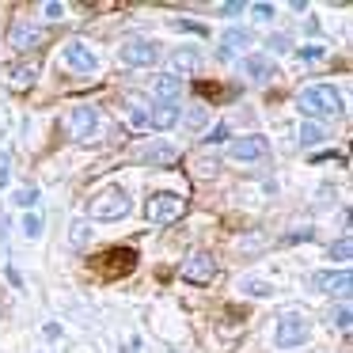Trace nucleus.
I'll list each match as a JSON object with an SVG mask.
<instances>
[{
	"instance_id": "c756f323",
	"label": "nucleus",
	"mask_w": 353,
	"mask_h": 353,
	"mask_svg": "<svg viewBox=\"0 0 353 353\" xmlns=\"http://www.w3.org/2000/svg\"><path fill=\"white\" fill-rule=\"evenodd\" d=\"M296 57H300V61H323V57H327V46H319V42H312V46H300Z\"/></svg>"
},
{
	"instance_id": "7ed1b4c3",
	"label": "nucleus",
	"mask_w": 353,
	"mask_h": 353,
	"mask_svg": "<svg viewBox=\"0 0 353 353\" xmlns=\"http://www.w3.org/2000/svg\"><path fill=\"white\" fill-rule=\"evenodd\" d=\"M160 57H163V54H160V42L141 39V34H133V39H122V46H118V61L130 65V69H152Z\"/></svg>"
},
{
	"instance_id": "a211bd4d",
	"label": "nucleus",
	"mask_w": 353,
	"mask_h": 353,
	"mask_svg": "<svg viewBox=\"0 0 353 353\" xmlns=\"http://www.w3.org/2000/svg\"><path fill=\"white\" fill-rule=\"evenodd\" d=\"M239 65H243V72L254 80V84H266V80L274 77V61H270L266 54H247Z\"/></svg>"
},
{
	"instance_id": "6ab92c4d",
	"label": "nucleus",
	"mask_w": 353,
	"mask_h": 353,
	"mask_svg": "<svg viewBox=\"0 0 353 353\" xmlns=\"http://www.w3.org/2000/svg\"><path fill=\"white\" fill-rule=\"evenodd\" d=\"M34 77H39V65H34V61H19V65H12V69H8V84H12V92H27V88L34 84Z\"/></svg>"
},
{
	"instance_id": "4c0bfd02",
	"label": "nucleus",
	"mask_w": 353,
	"mask_h": 353,
	"mask_svg": "<svg viewBox=\"0 0 353 353\" xmlns=\"http://www.w3.org/2000/svg\"><path fill=\"white\" fill-rule=\"evenodd\" d=\"M42 334H46V338H61V323H46V327H42Z\"/></svg>"
},
{
	"instance_id": "58836bf2",
	"label": "nucleus",
	"mask_w": 353,
	"mask_h": 353,
	"mask_svg": "<svg viewBox=\"0 0 353 353\" xmlns=\"http://www.w3.org/2000/svg\"><path fill=\"white\" fill-rule=\"evenodd\" d=\"M8 281L16 285V289H23V277H19V270H12V266H8Z\"/></svg>"
},
{
	"instance_id": "393cba45",
	"label": "nucleus",
	"mask_w": 353,
	"mask_h": 353,
	"mask_svg": "<svg viewBox=\"0 0 353 353\" xmlns=\"http://www.w3.org/2000/svg\"><path fill=\"white\" fill-rule=\"evenodd\" d=\"M12 205H19V209L31 213V209L39 205V186H19V190L12 194Z\"/></svg>"
},
{
	"instance_id": "c85d7f7f",
	"label": "nucleus",
	"mask_w": 353,
	"mask_h": 353,
	"mask_svg": "<svg viewBox=\"0 0 353 353\" xmlns=\"http://www.w3.org/2000/svg\"><path fill=\"white\" fill-rule=\"evenodd\" d=\"M266 50H274V54H289V50H292V39H289L285 31H277V34H270V39H266Z\"/></svg>"
},
{
	"instance_id": "4be33fe9",
	"label": "nucleus",
	"mask_w": 353,
	"mask_h": 353,
	"mask_svg": "<svg viewBox=\"0 0 353 353\" xmlns=\"http://www.w3.org/2000/svg\"><path fill=\"white\" fill-rule=\"evenodd\" d=\"M69 247H72V251H88V247H92V224H88V221H72L69 224Z\"/></svg>"
},
{
	"instance_id": "f3484780",
	"label": "nucleus",
	"mask_w": 353,
	"mask_h": 353,
	"mask_svg": "<svg viewBox=\"0 0 353 353\" xmlns=\"http://www.w3.org/2000/svg\"><path fill=\"white\" fill-rule=\"evenodd\" d=\"M122 110L130 114V125H133V130H148V103L141 99L137 92H125V95H122Z\"/></svg>"
},
{
	"instance_id": "a878e982",
	"label": "nucleus",
	"mask_w": 353,
	"mask_h": 353,
	"mask_svg": "<svg viewBox=\"0 0 353 353\" xmlns=\"http://www.w3.org/2000/svg\"><path fill=\"white\" fill-rule=\"evenodd\" d=\"M350 304H338V307H330V315H327V323L330 327H338V330H350Z\"/></svg>"
},
{
	"instance_id": "f8f14e48",
	"label": "nucleus",
	"mask_w": 353,
	"mask_h": 353,
	"mask_svg": "<svg viewBox=\"0 0 353 353\" xmlns=\"http://www.w3.org/2000/svg\"><path fill=\"white\" fill-rule=\"evenodd\" d=\"M141 163H148V168H175L179 163V148L171 145V141H148V145H141L137 152Z\"/></svg>"
},
{
	"instance_id": "2eb2a0df",
	"label": "nucleus",
	"mask_w": 353,
	"mask_h": 353,
	"mask_svg": "<svg viewBox=\"0 0 353 353\" xmlns=\"http://www.w3.org/2000/svg\"><path fill=\"white\" fill-rule=\"evenodd\" d=\"M179 122H183L186 133H201V130L209 125V107H205L201 99L186 103V110H179Z\"/></svg>"
},
{
	"instance_id": "9b49d317",
	"label": "nucleus",
	"mask_w": 353,
	"mask_h": 353,
	"mask_svg": "<svg viewBox=\"0 0 353 353\" xmlns=\"http://www.w3.org/2000/svg\"><path fill=\"white\" fill-rule=\"evenodd\" d=\"M42 27L39 23H31V19H16V23L8 27V50H16V54H31V50H39L42 46Z\"/></svg>"
},
{
	"instance_id": "f704fd0d",
	"label": "nucleus",
	"mask_w": 353,
	"mask_h": 353,
	"mask_svg": "<svg viewBox=\"0 0 353 353\" xmlns=\"http://www.w3.org/2000/svg\"><path fill=\"white\" fill-rule=\"evenodd\" d=\"M171 27H175V31H194V34H205V27L190 23V19H171Z\"/></svg>"
},
{
	"instance_id": "b1692460",
	"label": "nucleus",
	"mask_w": 353,
	"mask_h": 353,
	"mask_svg": "<svg viewBox=\"0 0 353 353\" xmlns=\"http://www.w3.org/2000/svg\"><path fill=\"white\" fill-rule=\"evenodd\" d=\"M327 141V130H323L319 122H300V145L304 148H315V145H323Z\"/></svg>"
},
{
	"instance_id": "e433bc0d",
	"label": "nucleus",
	"mask_w": 353,
	"mask_h": 353,
	"mask_svg": "<svg viewBox=\"0 0 353 353\" xmlns=\"http://www.w3.org/2000/svg\"><path fill=\"white\" fill-rule=\"evenodd\" d=\"M216 12H221V16H243V4H221Z\"/></svg>"
},
{
	"instance_id": "a19ab883",
	"label": "nucleus",
	"mask_w": 353,
	"mask_h": 353,
	"mask_svg": "<svg viewBox=\"0 0 353 353\" xmlns=\"http://www.w3.org/2000/svg\"><path fill=\"white\" fill-rule=\"evenodd\" d=\"M8 239V216H0V243Z\"/></svg>"
},
{
	"instance_id": "f257e3e1",
	"label": "nucleus",
	"mask_w": 353,
	"mask_h": 353,
	"mask_svg": "<svg viewBox=\"0 0 353 353\" xmlns=\"http://www.w3.org/2000/svg\"><path fill=\"white\" fill-rule=\"evenodd\" d=\"M296 107H300V114H304V122L334 118V114H342V95L334 92V84H312L296 95Z\"/></svg>"
},
{
	"instance_id": "20e7f679",
	"label": "nucleus",
	"mask_w": 353,
	"mask_h": 353,
	"mask_svg": "<svg viewBox=\"0 0 353 353\" xmlns=\"http://www.w3.org/2000/svg\"><path fill=\"white\" fill-rule=\"evenodd\" d=\"M307 338H312V323H307V315H281L274 327V345L277 350H296V345H304Z\"/></svg>"
},
{
	"instance_id": "f03ea898",
	"label": "nucleus",
	"mask_w": 353,
	"mask_h": 353,
	"mask_svg": "<svg viewBox=\"0 0 353 353\" xmlns=\"http://www.w3.org/2000/svg\"><path fill=\"white\" fill-rule=\"evenodd\" d=\"M130 213V194L122 186H107L88 201V224L92 221H122Z\"/></svg>"
},
{
	"instance_id": "473e14b6",
	"label": "nucleus",
	"mask_w": 353,
	"mask_h": 353,
	"mask_svg": "<svg viewBox=\"0 0 353 353\" xmlns=\"http://www.w3.org/2000/svg\"><path fill=\"white\" fill-rule=\"evenodd\" d=\"M300 239H304V243H307V239H315V232H312V228H292L289 236H281V239H277V243H300Z\"/></svg>"
},
{
	"instance_id": "39448f33",
	"label": "nucleus",
	"mask_w": 353,
	"mask_h": 353,
	"mask_svg": "<svg viewBox=\"0 0 353 353\" xmlns=\"http://www.w3.org/2000/svg\"><path fill=\"white\" fill-rule=\"evenodd\" d=\"M186 213V198L183 194H171V190H160V194H148L145 201V216L152 224H171Z\"/></svg>"
},
{
	"instance_id": "dca6fc26",
	"label": "nucleus",
	"mask_w": 353,
	"mask_h": 353,
	"mask_svg": "<svg viewBox=\"0 0 353 353\" xmlns=\"http://www.w3.org/2000/svg\"><path fill=\"white\" fill-rule=\"evenodd\" d=\"M179 95H183V80H179V77H171V72L152 77V99L156 103H175Z\"/></svg>"
},
{
	"instance_id": "5701e85b",
	"label": "nucleus",
	"mask_w": 353,
	"mask_h": 353,
	"mask_svg": "<svg viewBox=\"0 0 353 353\" xmlns=\"http://www.w3.org/2000/svg\"><path fill=\"white\" fill-rule=\"evenodd\" d=\"M228 141H232V125H228V122H216L213 130L205 133V141H201V148H205V152H213L216 145H228Z\"/></svg>"
},
{
	"instance_id": "6e6552de",
	"label": "nucleus",
	"mask_w": 353,
	"mask_h": 353,
	"mask_svg": "<svg viewBox=\"0 0 353 353\" xmlns=\"http://www.w3.org/2000/svg\"><path fill=\"white\" fill-rule=\"evenodd\" d=\"M228 156L236 163H254V160H266L270 156V141L262 133H247V137H232L228 141Z\"/></svg>"
},
{
	"instance_id": "ea45409f",
	"label": "nucleus",
	"mask_w": 353,
	"mask_h": 353,
	"mask_svg": "<svg viewBox=\"0 0 353 353\" xmlns=\"http://www.w3.org/2000/svg\"><path fill=\"white\" fill-rule=\"evenodd\" d=\"M289 8H292V12H296V16H307V4H304V0H292Z\"/></svg>"
},
{
	"instance_id": "ddd939ff",
	"label": "nucleus",
	"mask_w": 353,
	"mask_h": 353,
	"mask_svg": "<svg viewBox=\"0 0 353 353\" xmlns=\"http://www.w3.org/2000/svg\"><path fill=\"white\" fill-rule=\"evenodd\" d=\"M251 42H254V34L247 31V27H228V31L221 34V50H216V57H221V61H232V54L247 50Z\"/></svg>"
},
{
	"instance_id": "9d476101",
	"label": "nucleus",
	"mask_w": 353,
	"mask_h": 353,
	"mask_svg": "<svg viewBox=\"0 0 353 353\" xmlns=\"http://www.w3.org/2000/svg\"><path fill=\"white\" fill-rule=\"evenodd\" d=\"M307 285H312L315 292H330V296H338L345 304V300H350V289H353V274L350 270H338V274L334 270H319V274H312Z\"/></svg>"
},
{
	"instance_id": "bb28decb",
	"label": "nucleus",
	"mask_w": 353,
	"mask_h": 353,
	"mask_svg": "<svg viewBox=\"0 0 353 353\" xmlns=\"http://www.w3.org/2000/svg\"><path fill=\"white\" fill-rule=\"evenodd\" d=\"M350 254H353V239L350 236H342L338 243H330V259L334 262H350Z\"/></svg>"
},
{
	"instance_id": "c9c22d12",
	"label": "nucleus",
	"mask_w": 353,
	"mask_h": 353,
	"mask_svg": "<svg viewBox=\"0 0 353 353\" xmlns=\"http://www.w3.org/2000/svg\"><path fill=\"white\" fill-rule=\"evenodd\" d=\"M8 179H12V168H8V156H0V190L8 186Z\"/></svg>"
},
{
	"instance_id": "423d86ee",
	"label": "nucleus",
	"mask_w": 353,
	"mask_h": 353,
	"mask_svg": "<svg viewBox=\"0 0 353 353\" xmlns=\"http://www.w3.org/2000/svg\"><path fill=\"white\" fill-rule=\"evenodd\" d=\"M179 277H183L186 285H213L216 277V259L209 251H190L183 259V266H179Z\"/></svg>"
},
{
	"instance_id": "cd10ccee",
	"label": "nucleus",
	"mask_w": 353,
	"mask_h": 353,
	"mask_svg": "<svg viewBox=\"0 0 353 353\" xmlns=\"http://www.w3.org/2000/svg\"><path fill=\"white\" fill-rule=\"evenodd\" d=\"M262 247H266V236H239L236 239V251H243V254H254Z\"/></svg>"
},
{
	"instance_id": "412c9836",
	"label": "nucleus",
	"mask_w": 353,
	"mask_h": 353,
	"mask_svg": "<svg viewBox=\"0 0 353 353\" xmlns=\"http://www.w3.org/2000/svg\"><path fill=\"white\" fill-rule=\"evenodd\" d=\"M236 292L254 296V300H266V296H274V285L262 281V277H239V281H236Z\"/></svg>"
},
{
	"instance_id": "1a4fd4ad",
	"label": "nucleus",
	"mask_w": 353,
	"mask_h": 353,
	"mask_svg": "<svg viewBox=\"0 0 353 353\" xmlns=\"http://www.w3.org/2000/svg\"><path fill=\"white\" fill-rule=\"evenodd\" d=\"M69 133H72V141H80V145H92L95 133H99V110L88 107V103L72 107V114H69Z\"/></svg>"
},
{
	"instance_id": "72a5a7b5",
	"label": "nucleus",
	"mask_w": 353,
	"mask_h": 353,
	"mask_svg": "<svg viewBox=\"0 0 353 353\" xmlns=\"http://www.w3.org/2000/svg\"><path fill=\"white\" fill-rule=\"evenodd\" d=\"M42 16L61 19V16H65V4H57V0H46V4H42Z\"/></svg>"
},
{
	"instance_id": "4468645a",
	"label": "nucleus",
	"mask_w": 353,
	"mask_h": 353,
	"mask_svg": "<svg viewBox=\"0 0 353 353\" xmlns=\"http://www.w3.org/2000/svg\"><path fill=\"white\" fill-rule=\"evenodd\" d=\"M179 125V103H148V130H175Z\"/></svg>"
},
{
	"instance_id": "7c9ffc66",
	"label": "nucleus",
	"mask_w": 353,
	"mask_h": 353,
	"mask_svg": "<svg viewBox=\"0 0 353 353\" xmlns=\"http://www.w3.org/2000/svg\"><path fill=\"white\" fill-rule=\"evenodd\" d=\"M23 236H27V239H39V236H42V216H39V213H27V216H23Z\"/></svg>"
},
{
	"instance_id": "2f4dec72",
	"label": "nucleus",
	"mask_w": 353,
	"mask_h": 353,
	"mask_svg": "<svg viewBox=\"0 0 353 353\" xmlns=\"http://www.w3.org/2000/svg\"><path fill=\"white\" fill-rule=\"evenodd\" d=\"M251 16L262 19V23H270V19H277V8H274V4H266V0H259V4H251Z\"/></svg>"
},
{
	"instance_id": "aec40b11",
	"label": "nucleus",
	"mask_w": 353,
	"mask_h": 353,
	"mask_svg": "<svg viewBox=\"0 0 353 353\" xmlns=\"http://www.w3.org/2000/svg\"><path fill=\"white\" fill-rule=\"evenodd\" d=\"M171 65H175V72H186V77H190V72L201 69V57H198V50L183 46V50H175V54H171ZM175 72H171V77H175Z\"/></svg>"
},
{
	"instance_id": "0eeeda50",
	"label": "nucleus",
	"mask_w": 353,
	"mask_h": 353,
	"mask_svg": "<svg viewBox=\"0 0 353 353\" xmlns=\"http://www.w3.org/2000/svg\"><path fill=\"white\" fill-rule=\"evenodd\" d=\"M61 61H65V69L80 72V77H88V72L99 69V54H95L92 42H84V39H69V42H65V46H61Z\"/></svg>"
}]
</instances>
